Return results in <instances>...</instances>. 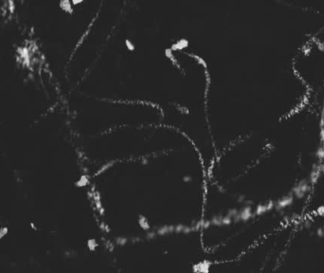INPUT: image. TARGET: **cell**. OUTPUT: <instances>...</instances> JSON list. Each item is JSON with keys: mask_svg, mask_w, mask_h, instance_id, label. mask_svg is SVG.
<instances>
[{"mask_svg": "<svg viewBox=\"0 0 324 273\" xmlns=\"http://www.w3.org/2000/svg\"><path fill=\"white\" fill-rule=\"evenodd\" d=\"M9 232V229L7 227H2L0 228V240H1L2 238H4Z\"/></svg>", "mask_w": 324, "mask_h": 273, "instance_id": "6da1fadb", "label": "cell"}, {"mask_svg": "<svg viewBox=\"0 0 324 273\" xmlns=\"http://www.w3.org/2000/svg\"><path fill=\"white\" fill-rule=\"evenodd\" d=\"M30 225H31V229H32V230H37V227L35 226V224H34V223H32V222H31Z\"/></svg>", "mask_w": 324, "mask_h": 273, "instance_id": "7a4b0ae2", "label": "cell"}]
</instances>
